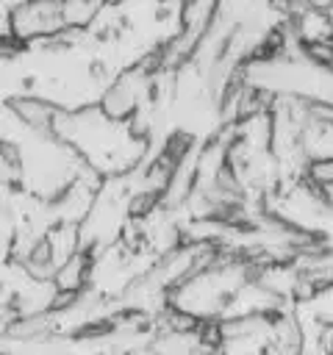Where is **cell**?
<instances>
[{
    "instance_id": "cell-1",
    "label": "cell",
    "mask_w": 333,
    "mask_h": 355,
    "mask_svg": "<svg viewBox=\"0 0 333 355\" xmlns=\"http://www.w3.org/2000/svg\"><path fill=\"white\" fill-rule=\"evenodd\" d=\"M8 31L19 47H42L64 31L61 3H17L8 6Z\"/></svg>"
},
{
    "instance_id": "cell-2",
    "label": "cell",
    "mask_w": 333,
    "mask_h": 355,
    "mask_svg": "<svg viewBox=\"0 0 333 355\" xmlns=\"http://www.w3.org/2000/svg\"><path fill=\"white\" fill-rule=\"evenodd\" d=\"M302 178H308L316 186L333 189V155H327V158H311Z\"/></svg>"
},
{
    "instance_id": "cell-3",
    "label": "cell",
    "mask_w": 333,
    "mask_h": 355,
    "mask_svg": "<svg viewBox=\"0 0 333 355\" xmlns=\"http://www.w3.org/2000/svg\"><path fill=\"white\" fill-rule=\"evenodd\" d=\"M322 8H325V17H327V25L333 31V3H322Z\"/></svg>"
}]
</instances>
